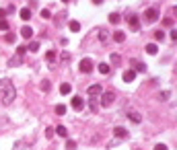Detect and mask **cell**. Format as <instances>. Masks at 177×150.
<instances>
[{
  "instance_id": "obj_33",
  "label": "cell",
  "mask_w": 177,
  "mask_h": 150,
  "mask_svg": "<svg viewBox=\"0 0 177 150\" xmlns=\"http://www.w3.org/2000/svg\"><path fill=\"white\" fill-rule=\"evenodd\" d=\"M163 25H165V27H173V19H171V17H167V19H163Z\"/></svg>"
},
{
  "instance_id": "obj_41",
  "label": "cell",
  "mask_w": 177,
  "mask_h": 150,
  "mask_svg": "<svg viewBox=\"0 0 177 150\" xmlns=\"http://www.w3.org/2000/svg\"><path fill=\"white\" fill-rule=\"evenodd\" d=\"M93 4H97V6H99V4H103V0H93Z\"/></svg>"
},
{
  "instance_id": "obj_21",
  "label": "cell",
  "mask_w": 177,
  "mask_h": 150,
  "mask_svg": "<svg viewBox=\"0 0 177 150\" xmlns=\"http://www.w3.org/2000/svg\"><path fill=\"white\" fill-rule=\"evenodd\" d=\"M4 41H8V43H14V41H17V35L10 33V31H6V35H4Z\"/></svg>"
},
{
  "instance_id": "obj_29",
  "label": "cell",
  "mask_w": 177,
  "mask_h": 150,
  "mask_svg": "<svg viewBox=\"0 0 177 150\" xmlns=\"http://www.w3.org/2000/svg\"><path fill=\"white\" fill-rule=\"evenodd\" d=\"M163 39H165L163 31H155V41H163Z\"/></svg>"
},
{
  "instance_id": "obj_31",
  "label": "cell",
  "mask_w": 177,
  "mask_h": 150,
  "mask_svg": "<svg viewBox=\"0 0 177 150\" xmlns=\"http://www.w3.org/2000/svg\"><path fill=\"white\" fill-rule=\"evenodd\" d=\"M52 13H49V8H41V19H49Z\"/></svg>"
},
{
  "instance_id": "obj_36",
  "label": "cell",
  "mask_w": 177,
  "mask_h": 150,
  "mask_svg": "<svg viewBox=\"0 0 177 150\" xmlns=\"http://www.w3.org/2000/svg\"><path fill=\"white\" fill-rule=\"evenodd\" d=\"M54 136V128H45V138H52Z\"/></svg>"
},
{
  "instance_id": "obj_12",
  "label": "cell",
  "mask_w": 177,
  "mask_h": 150,
  "mask_svg": "<svg viewBox=\"0 0 177 150\" xmlns=\"http://www.w3.org/2000/svg\"><path fill=\"white\" fill-rule=\"evenodd\" d=\"M113 41H116V43H124V41H126V33H124V31H116V33H113Z\"/></svg>"
},
{
  "instance_id": "obj_2",
  "label": "cell",
  "mask_w": 177,
  "mask_h": 150,
  "mask_svg": "<svg viewBox=\"0 0 177 150\" xmlns=\"http://www.w3.org/2000/svg\"><path fill=\"white\" fill-rule=\"evenodd\" d=\"M78 68H81V72L88 74V72H93L95 64H93V60H91V58H82V60H81V64H78Z\"/></svg>"
},
{
  "instance_id": "obj_9",
  "label": "cell",
  "mask_w": 177,
  "mask_h": 150,
  "mask_svg": "<svg viewBox=\"0 0 177 150\" xmlns=\"http://www.w3.org/2000/svg\"><path fill=\"white\" fill-rule=\"evenodd\" d=\"M132 66H134V72H144L146 70V64H142L138 60H132Z\"/></svg>"
},
{
  "instance_id": "obj_14",
  "label": "cell",
  "mask_w": 177,
  "mask_h": 150,
  "mask_svg": "<svg viewBox=\"0 0 177 150\" xmlns=\"http://www.w3.org/2000/svg\"><path fill=\"white\" fill-rule=\"evenodd\" d=\"M97 35H99V41H101V43H107L109 37H107V31H105V29L99 27V29H97Z\"/></svg>"
},
{
  "instance_id": "obj_35",
  "label": "cell",
  "mask_w": 177,
  "mask_h": 150,
  "mask_svg": "<svg viewBox=\"0 0 177 150\" xmlns=\"http://www.w3.org/2000/svg\"><path fill=\"white\" fill-rule=\"evenodd\" d=\"M17 54H19V56H25V54H27V48H25V45H21V48L17 49Z\"/></svg>"
},
{
  "instance_id": "obj_30",
  "label": "cell",
  "mask_w": 177,
  "mask_h": 150,
  "mask_svg": "<svg viewBox=\"0 0 177 150\" xmlns=\"http://www.w3.org/2000/svg\"><path fill=\"white\" fill-rule=\"evenodd\" d=\"M74 148H76L74 140H66V150H74Z\"/></svg>"
},
{
  "instance_id": "obj_42",
  "label": "cell",
  "mask_w": 177,
  "mask_h": 150,
  "mask_svg": "<svg viewBox=\"0 0 177 150\" xmlns=\"http://www.w3.org/2000/svg\"><path fill=\"white\" fill-rule=\"evenodd\" d=\"M62 2H68V0H62Z\"/></svg>"
},
{
  "instance_id": "obj_25",
  "label": "cell",
  "mask_w": 177,
  "mask_h": 150,
  "mask_svg": "<svg viewBox=\"0 0 177 150\" xmlns=\"http://www.w3.org/2000/svg\"><path fill=\"white\" fill-rule=\"evenodd\" d=\"M56 115H64L66 113V105H56Z\"/></svg>"
},
{
  "instance_id": "obj_34",
  "label": "cell",
  "mask_w": 177,
  "mask_h": 150,
  "mask_svg": "<svg viewBox=\"0 0 177 150\" xmlns=\"http://www.w3.org/2000/svg\"><path fill=\"white\" fill-rule=\"evenodd\" d=\"M159 99H161V101H167V99H169V93H167V90H163V93L159 95Z\"/></svg>"
},
{
  "instance_id": "obj_16",
  "label": "cell",
  "mask_w": 177,
  "mask_h": 150,
  "mask_svg": "<svg viewBox=\"0 0 177 150\" xmlns=\"http://www.w3.org/2000/svg\"><path fill=\"white\" fill-rule=\"evenodd\" d=\"M113 134H116L117 138H126V136H128V132L124 130V128H120V125H117V128H113Z\"/></svg>"
},
{
  "instance_id": "obj_26",
  "label": "cell",
  "mask_w": 177,
  "mask_h": 150,
  "mask_svg": "<svg viewBox=\"0 0 177 150\" xmlns=\"http://www.w3.org/2000/svg\"><path fill=\"white\" fill-rule=\"evenodd\" d=\"M8 29H10L8 21H6V19H2V21H0V31H8Z\"/></svg>"
},
{
  "instance_id": "obj_32",
  "label": "cell",
  "mask_w": 177,
  "mask_h": 150,
  "mask_svg": "<svg viewBox=\"0 0 177 150\" xmlns=\"http://www.w3.org/2000/svg\"><path fill=\"white\" fill-rule=\"evenodd\" d=\"M120 62H122V58H120V56H117V54H111V64H116V66H117Z\"/></svg>"
},
{
  "instance_id": "obj_17",
  "label": "cell",
  "mask_w": 177,
  "mask_h": 150,
  "mask_svg": "<svg viewBox=\"0 0 177 150\" xmlns=\"http://www.w3.org/2000/svg\"><path fill=\"white\" fill-rule=\"evenodd\" d=\"M70 31H72V33H78V31H81V23H78V21H70Z\"/></svg>"
},
{
  "instance_id": "obj_22",
  "label": "cell",
  "mask_w": 177,
  "mask_h": 150,
  "mask_svg": "<svg viewBox=\"0 0 177 150\" xmlns=\"http://www.w3.org/2000/svg\"><path fill=\"white\" fill-rule=\"evenodd\" d=\"M88 107H91V111H93V113L99 109V105H97V99H95V97H91V101H88Z\"/></svg>"
},
{
  "instance_id": "obj_13",
  "label": "cell",
  "mask_w": 177,
  "mask_h": 150,
  "mask_svg": "<svg viewBox=\"0 0 177 150\" xmlns=\"http://www.w3.org/2000/svg\"><path fill=\"white\" fill-rule=\"evenodd\" d=\"M19 17H21L23 21H29V19H31V8H21V10H19Z\"/></svg>"
},
{
  "instance_id": "obj_10",
  "label": "cell",
  "mask_w": 177,
  "mask_h": 150,
  "mask_svg": "<svg viewBox=\"0 0 177 150\" xmlns=\"http://www.w3.org/2000/svg\"><path fill=\"white\" fill-rule=\"evenodd\" d=\"M60 93H62V95H70V93H72V84L62 82V84H60Z\"/></svg>"
},
{
  "instance_id": "obj_19",
  "label": "cell",
  "mask_w": 177,
  "mask_h": 150,
  "mask_svg": "<svg viewBox=\"0 0 177 150\" xmlns=\"http://www.w3.org/2000/svg\"><path fill=\"white\" fill-rule=\"evenodd\" d=\"M54 132L58 134V136H62V138H68V132H66V128H64V125H58Z\"/></svg>"
},
{
  "instance_id": "obj_23",
  "label": "cell",
  "mask_w": 177,
  "mask_h": 150,
  "mask_svg": "<svg viewBox=\"0 0 177 150\" xmlns=\"http://www.w3.org/2000/svg\"><path fill=\"white\" fill-rule=\"evenodd\" d=\"M109 21H111L113 25H117V23L122 21V17H120V14H117V13H111V14H109Z\"/></svg>"
},
{
  "instance_id": "obj_6",
  "label": "cell",
  "mask_w": 177,
  "mask_h": 150,
  "mask_svg": "<svg viewBox=\"0 0 177 150\" xmlns=\"http://www.w3.org/2000/svg\"><path fill=\"white\" fill-rule=\"evenodd\" d=\"M128 25H130L132 31H138V29H140V19H138L136 14H130L128 17Z\"/></svg>"
},
{
  "instance_id": "obj_3",
  "label": "cell",
  "mask_w": 177,
  "mask_h": 150,
  "mask_svg": "<svg viewBox=\"0 0 177 150\" xmlns=\"http://www.w3.org/2000/svg\"><path fill=\"white\" fill-rule=\"evenodd\" d=\"M113 101H116V95H113L111 90H107V93H103V95H101V107H111Z\"/></svg>"
},
{
  "instance_id": "obj_8",
  "label": "cell",
  "mask_w": 177,
  "mask_h": 150,
  "mask_svg": "<svg viewBox=\"0 0 177 150\" xmlns=\"http://www.w3.org/2000/svg\"><path fill=\"white\" fill-rule=\"evenodd\" d=\"M122 78H124V82H132L134 78H136V72H134V70H126V72L122 74Z\"/></svg>"
},
{
  "instance_id": "obj_38",
  "label": "cell",
  "mask_w": 177,
  "mask_h": 150,
  "mask_svg": "<svg viewBox=\"0 0 177 150\" xmlns=\"http://www.w3.org/2000/svg\"><path fill=\"white\" fill-rule=\"evenodd\" d=\"M155 150H167V146H165V144H157V146H155Z\"/></svg>"
},
{
  "instance_id": "obj_11",
  "label": "cell",
  "mask_w": 177,
  "mask_h": 150,
  "mask_svg": "<svg viewBox=\"0 0 177 150\" xmlns=\"http://www.w3.org/2000/svg\"><path fill=\"white\" fill-rule=\"evenodd\" d=\"M21 35H23L25 39H31V37H33V29H31V27H27V25H25V27L21 29Z\"/></svg>"
},
{
  "instance_id": "obj_39",
  "label": "cell",
  "mask_w": 177,
  "mask_h": 150,
  "mask_svg": "<svg viewBox=\"0 0 177 150\" xmlns=\"http://www.w3.org/2000/svg\"><path fill=\"white\" fill-rule=\"evenodd\" d=\"M169 37H171V39H177V31H175V29H173V31L169 33Z\"/></svg>"
},
{
  "instance_id": "obj_28",
  "label": "cell",
  "mask_w": 177,
  "mask_h": 150,
  "mask_svg": "<svg viewBox=\"0 0 177 150\" xmlns=\"http://www.w3.org/2000/svg\"><path fill=\"white\" fill-rule=\"evenodd\" d=\"M49 89H52V84H49V80H43V82H41V90H43V93H48Z\"/></svg>"
},
{
  "instance_id": "obj_4",
  "label": "cell",
  "mask_w": 177,
  "mask_h": 150,
  "mask_svg": "<svg viewBox=\"0 0 177 150\" xmlns=\"http://www.w3.org/2000/svg\"><path fill=\"white\" fill-rule=\"evenodd\" d=\"M70 107H72V109L74 111H81L82 107H85V99H82V97H72V99H70Z\"/></svg>"
},
{
  "instance_id": "obj_15",
  "label": "cell",
  "mask_w": 177,
  "mask_h": 150,
  "mask_svg": "<svg viewBox=\"0 0 177 150\" xmlns=\"http://www.w3.org/2000/svg\"><path fill=\"white\" fill-rule=\"evenodd\" d=\"M130 119H132V121H134V123H140V121H142V115H140V113H136V111H130Z\"/></svg>"
},
{
  "instance_id": "obj_40",
  "label": "cell",
  "mask_w": 177,
  "mask_h": 150,
  "mask_svg": "<svg viewBox=\"0 0 177 150\" xmlns=\"http://www.w3.org/2000/svg\"><path fill=\"white\" fill-rule=\"evenodd\" d=\"M4 17H6V10H4V8H0V19H4Z\"/></svg>"
},
{
  "instance_id": "obj_27",
  "label": "cell",
  "mask_w": 177,
  "mask_h": 150,
  "mask_svg": "<svg viewBox=\"0 0 177 150\" xmlns=\"http://www.w3.org/2000/svg\"><path fill=\"white\" fill-rule=\"evenodd\" d=\"M39 49V41H31L29 43V52H37Z\"/></svg>"
},
{
  "instance_id": "obj_7",
  "label": "cell",
  "mask_w": 177,
  "mask_h": 150,
  "mask_svg": "<svg viewBox=\"0 0 177 150\" xmlns=\"http://www.w3.org/2000/svg\"><path fill=\"white\" fill-rule=\"evenodd\" d=\"M101 93H103L101 84H91V87H88V95L91 97H97V95H101Z\"/></svg>"
},
{
  "instance_id": "obj_5",
  "label": "cell",
  "mask_w": 177,
  "mask_h": 150,
  "mask_svg": "<svg viewBox=\"0 0 177 150\" xmlns=\"http://www.w3.org/2000/svg\"><path fill=\"white\" fill-rule=\"evenodd\" d=\"M144 19H146V23H155V21L159 19V10L157 8H148V10L144 13Z\"/></svg>"
},
{
  "instance_id": "obj_18",
  "label": "cell",
  "mask_w": 177,
  "mask_h": 150,
  "mask_svg": "<svg viewBox=\"0 0 177 150\" xmlns=\"http://www.w3.org/2000/svg\"><path fill=\"white\" fill-rule=\"evenodd\" d=\"M159 52V48H157V43H148L146 45V54H150V56H155Z\"/></svg>"
},
{
  "instance_id": "obj_1",
  "label": "cell",
  "mask_w": 177,
  "mask_h": 150,
  "mask_svg": "<svg viewBox=\"0 0 177 150\" xmlns=\"http://www.w3.org/2000/svg\"><path fill=\"white\" fill-rule=\"evenodd\" d=\"M0 95H2V103H4V105H10V103L14 101L17 90H14L13 82L8 80V78H0Z\"/></svg>"
},
{
  "instance_id": "obj_37",
  "label": "cell",
  "mask_w": 177,
  "mask_h": 150,
  "mask_svg": "<svg viewBox=\"0 0 177 150\" xmlns=\"http://www.w3.org/2000/svg\"><path fill=\"white\" fill-rule=\"evenodd\" d=\"M14 10H17V6H14V4H10V6H8V8H6V13H10V14H13V13H14Z\"/></svg>"
},
{
  "instance_id": "obj_20",
  "label": "cell",
  "mask_w": 177,
  "mask_h": 150,
  "mask_svg": "<svg viewBox=\"0 0 177 150\" xmlns=\"http://www.w3.org/2000/svg\"><path fill=\"white\" fill-rule=\"evenodd\" d=\"M97 68H99V72H101V74H109V72H111V68H109V64H99Z\"/></svg>"
},
{
  "instance_id": "obj_24",
  "label": "cell",
  "mask_w": 177,
  "mask_h": 150,
  "mask_svg": "<svg viewBox=\"0 0 177 150\" xmlns=\"http://www.w3.org/2000/svg\"><path fill=\"white\" fill-rule=\"evenodd\" d=\"M56 58H58V56H56L54 49H49L48 54H45V60H48V62H56Z\"/></svg>"
}]
</instances>
